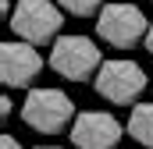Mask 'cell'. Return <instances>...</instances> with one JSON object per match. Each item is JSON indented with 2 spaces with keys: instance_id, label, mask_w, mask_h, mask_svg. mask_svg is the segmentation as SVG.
<instances>
[{
  "instance_id": "1",
  "label": "cell",
  "mask_w": 153,
  "mask_h": 149,
  "mask_svg": "<svg viewBox=\"0 0 153 149\" xmlns=\"http://www.w3.org/2000/svg\"><path fill=\"white\" fill-rule=\"evenodd\" d=\"M75 103H71V96L68 92H61V89H29V96H25V103H22V121L39 131V135H57V131H64L68 124H75Z\"/></svg>"
},
{
  "instance_id": "2",
  "label": "cell",
  "mask_w": 153,
  "mask_h": 149,
  "mask_svg": "<svg viewBox=\"0 0 153 149\" xmlns=\"http://www.w3.org/2000/svg\"><path fill=\"white\" fill-rule=\"evenodd\" d=\"M50 68L64 82L78 85L85 78H96V71L103 68V53L89 36H61L50 46Z\"/></svg>"
},
{
  "instance_id": "3",
  "label": "cell",
  "mask_w": 153,
  "mask_h": 149,
  "mask_svg": "<svg viewBox=\"0 0 153 149\" xmlns=\"http://www.w3.org/2000/svg\"><path fill=\"white\" fill-rule=\"evenodd\" d=\"M146 32H150V18L128 0L107 4L96 14V36L114 50H132L135 43H146Z\"/></svg>"
},
{
  "instance_id": "4",
  "label": "cell",
  "mask_w": 153,
  "mask_h": 149,
  "mask_svg": "<svg viewBox=\"0 0 153 149\" xmlns=\"http://www.w3.org/2000/svg\"><path fill=\"white\" fill-rule=\"evenodd\" d=\"M22 43H32V46H43V43H57L61 39V25H64V14L53 0H18L11 21H7Z\"/></svg>"
},
{
  "instance_id": "5",
  "label": "cell",
  "mask_w": 153,
  "mask_h": 149,
  "mask_svg": "<svg viewBox=\"0 0 153 149\" xmlns=\"http://www.w3.org/2000/svg\"><path fill=\"white\" fill-rule=\"evenodd\" d=\"M146 71L135 64V60H125V57H114V60H103V68L93 78V89L100 100L114 103V107H128L143 96L146 89Z\"/></svg>"
},
{
  "instance_id": "6",
  "label": "cell",
  "mask_w": 153,
  "mask_h": 149,
  "mask_svg": "<svg viewBox=\"0 0 153 149\" xmlns=\"http://www.w3.org/2000/svg\"><path fill=\"white\" fill-rule=\"evenodd\" d=\"M125 124L107 110H82L71 124V142L75 149H117Z\"/></svg>"
},
{
  "instance_id": "7",
  "label": "cell",
  "mask_w": 153,
  "mask_h": 149,
  "mask_svg": "<svg viewBox=\"0 0 153 149\" xmlns=\"http://www.w3.org/2000/svg\"><path fill=\"white\" fill-rule=\"evenodd\" d=\"M43 71V57L32 43L11 39L0 46V82L7 89H29Z\"/></svg>"
},
{
  "instance_id": "8",
  "label": "cell",
  "mask_w": 153,
  "mask_h": 149,
  "mask_svg": "<svg viewBox=\"0 0 153 149\" xmlns=\"http://www.w3.org/2000/svg\"><path fill=\"white\" fill-rule=\"evenodd\" d=\"M125 131L139 142L143 149H153V103H135Z\"/></svg>"
},
{
  "instance_id": "9",
  "label": "cell",
  "mask_w": 153,
  "mask_h": 149,
  "mask_svg": "<svg viewBox=\"0 0 153 149\" xmlns=\"http://www.w3.org/2000/svg\"><path fill=\"white\" fill-rule=\"evenodd\" d=\"M57 7L68 11V14H75V18H89V14H100L107 4L103 0H57Z\"/></svg>"
},
{
  "instance_id": "10",
  "label": "cell",
  "mask_w": 153,
  "mask_h": 149,
  "mask_svg": "<svg viewBox=\"0 0 153 149\" xmlns=\"http://www.w3.org/2000/svg\"><path fill=\"white\" fill-rule=\"evenodd\" d=\"M0 149H22V142L14 135H0Z\"/></svg>"
},
{
  "instance_id": "11",
  "label": "cell",
  "mask_w": 153,
  "mask_h": 149,
  "mask_svg": "<svg viewBox=\"0 0 153 149\" xmlns=\"http://www.w3.org/2000/svg\"><path fill=\"white\" fill-rule=\"evenodd\" d=\"M11 107H14V103H11V100H7V96H4V100H0V117H4V121H7V117H11Z\"/></svg>"
},
{
  "instance_id": "12",
  "label": "cell",
  "mask_w": 153,
  "mask_h": 149,
  "mask_svg": "<svg viewBox=\"0 0 153 149\" xmlns=\"http://www.w3.org/2000/svg\"><path fill=\"white\" fill-rule=\"evenodd\" d=\"M146 53L153 57V21H150V32H146Z\"/></svg>"
},
{
  "instance_id": "13",
  "label": "cell",
  "mask_w": 153,
  "mask_h": 149,
  "mask_svg": "<svg viewBox=\"0 0 153 149\" xmlns=\"http://www.w3.org/2000/svg\"><path fill=\"white\" fill-rule=\"evenodd\" d=\"M36 149H61V146H36Z\"/></svg>"
}]
</instances>
